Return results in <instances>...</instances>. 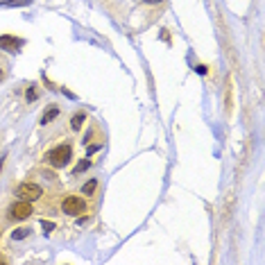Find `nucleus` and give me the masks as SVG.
<instances>
[{
    "instance_id": "obj_17",
    "label": "nucleus",
    "mask_w": 265,
    "mask_h": 265,
    "mask_svg": "<svg viewBox=\"0 0 265 265\" xmlns=\"http://www.w3.org/2000/svg\"><path fill=\"white\" fill-rule=\"evenodd\" d=\"M0 80H2V73H0Z\"/></svg>"
},
{
    "instance_id": "obj_11",
    "label": "nucleus",
    "mask_w": 265,
    "mask_h": 265,
    "mask_svg": "<svg viewBox=\"0 0 265 265\" xmlns=\"http://www.w3.org/2000/svg\"><path fill=\"white\" fill-rule=\"evenodd\" d=\"M12 236H14V240H23V238H27V236H30V229L20 227V229H16V231H14Z\"/></svg>"
},
{
    "instance_id": "obj_3",
    "label": "nucleus",
    "mask_w": 265,
    "mask_h": 265,
    "mask_svg": "<svg viewBox=\"0 0 265 265\" xmlns=\"http://www.w3.org/2000/svg\"><path fill=\"white\" fill-rule=\"evenodd\" d=\"M43 195V188L39 184H32V181H25V184L18 186V197L25 199V202H34Z\"/></svg>"
},
{
    "instance_id": "obj_15",
    "label": "nucleus",
    "mask_w": 265,
    "mask_h": 265,
    "mask_svg": "<svg viewBox=\"0 0 265 265\" xmlns=\"http://www.w3.org/2000/svg\"><path fill=\"white\" fill-rule=\"evenodd\" d=\"M98 150H100V145H91V147H88V154H93V152H98Z\"/></svg>"
},
{
    "instance_id": "obj_9",
    "label": "nucleus",
    "mask_w": 265,
    "mask_h": 265,
    "mask_svg": "<svg viewBox=\"0 0 265 265\" xmlns=\"http://www.w3.org/2000/svg\"><path fill=\"white\" fill-rule=\"evenodd\" d=\"M88 168H91V161H88V159H82L80 163L75 166L73 173H75V175H80V173H84V170H88Z\"/></svg>"
},
{
    "instance_id": "obj_4",
    "label": "nucleus",
    "mask_w": 265,
    "mask_h": 265,
    "mask_svg": "<svg viewBox=\"0 0 265 265\" xmlns=\"http://www.w3.org/2000/svg\"><path fill=\"white\" fill-rule=\"evenodd\" d=\"M9 213H12L14 220H25V218H30V215H32V204L23 199V202H18V204H14Z\"/></svg>"
},
{
    "instance_id": "obj_6",
    "label": "nucleus",
    "mask_w": 265,
    "mask_h": 265,
    "mask_svg": "<svg viewBox=\"0 0 265 265\" xmlns=\"http://www.w3.org/2000/svg\"><path fill=\"white\" fill-rule=\"evenodd\" d=\"M57 113H59V109L57 106H53V109H48L46 113H43V118H41V125H48L53 118H57Z\"/></svg>"
},
{
    "instance_id": "obj_8",
    "label": "nucleus",
    "mask_w": 265,
    "mask_h": 265,
    "mask_svg": "<svg viewBox=\"0 0 265 265\" xmlns=\"http://www.w3.org/2000/svg\"><path fill=\"white\" fill-rule=\"evenodd\" d=\"M84 118H87L84 113H75V116H73V120H71V127H73V129H80V127H82V123H84Z\"/></svg>"
},
{
    "instance_id": "obj_10",
    "label": "nucleus",
    "mask_w": 265,
    "mask_h": 265,
    "mask_svg": "<svg viewBox=\"0 0 265 265\" xmlns=\"http://www.w3.org/2000/svg\"><path fill=\"white\" fill-rule=\"evenodd\" d=\"M95 188H98V181H95V179H91L88 184H84L82 193H84V195H93V193H95Z\"/></svg>"
},
{
    "instance_id": "obj_16",
    "label": "nucleus",
    "mask_w": 265,
    "mask_h": 265,
    "mask_svg": "<svg viewBox=\"0 0 265 265\" xmlns=\"http://www.w3.org/2000/svg\"><path fill=\"white\" fill-rule=\"evenodd\" d=\"M145 2H152V5H154V2H161V0H145Z\"/></svg>"
},
{
    "instance_id": "obj_7",
    "label": "nucleus",
    "mask_w": 265,
    "mask_h": 265,
    "mask_svg": "<svg viewBox=\"0 0 265 265\" xmlns=\"http://www.w3.org/2000/svg\"><path fill=\"white\" fill-rule=\"evenodd\" d=\"M32 0H0V5H9V7H25Z\"/></svg>"
},
{
    "instance_id": "obj_13",
    "label": "nucleus",
    "mask_w": 265,
    "mask_h": 265,
    "mask_svg": "<svg viewBox=\"0 0 265 265\" xmlns=\"http://www.w3.org/2000/svg\"><path fill=\"white\" fill-rule=\"evenodd\" d=\"M25 98L30 100V102H32V100H36V91H34V88H27V93H25Z\"/></svg>"
},
{
    "instance_id": "obj_5",
    "label": "nucleus",
    "mask_w": 265,
    "mask_h": 265,
    "mask_svg": "<svg viewBox=\"0 0 265 265\" xmlns=\"http://www.w3.org/2000/svg\"><path fill=\"white\" fill-rule=\"evenodd\" d=\"M20 46H23V41L16 39V36H9V34H2V36H0V50H7V53H16Z\"/></svg>"
},
{
    "instance_id": "obj_14",
    "label": "nucleus",
    "mask_w": 265,
    "mask_h": 265,
    "mask_svg": "<svg viewBox=\"0 0 265 265\" xmlns=\"http://www.w3.org/2000/svg\"><path fill=\"white\" fill-rule=\"evenodd\" d=\"M195 71H197L199 75H206V66H197V68H195Z\"/></svg>"
},
{
    "instance_id": "obj_2",
    "label": "nucleus",
    "mask_w": 265,
    "mask_h": 265,
    "mask_svg": "<svg viewBox=\"0 0 265 265\" xmlns=\"http://www.w3.org/2000/svg\"><path fill=\"white\" fill-rule=\"evenodd\" d=\"M84 209H87V202L82 197H75V195H68L61 202V211L66 213V215H80V213H84Z\"/></svg>"
},
{
    "instance_id": "obj_12",
    "label": "nucleus",
    "mask_w": 265,
    "mask_h": 265,
    "mask_svg": "<svg viewBox=\"0 0 265 265\" xmlns=\"http://www.w3.org/2000/svg\"><path fill=\"white\" fill-rule=\"evenodd\" d=\"M41 227L46 229V233H50L54 229V225H53V222H48V220H41Z\"/></svg>"
},
{
    "instance_id": "obj_1",
    "label": "nucleus",
    "mask_w": 265,
    "mask_h": 265,
    "mask_svg": "<svg viewBox=\"0 0 265 265\" xmlns=\"http://www.w3.org/2000/svg\"><path fill=\"white\" fill-rule=\"evenodd\" d=\"M46 161L54 168L68 166V161H71V145H57L54 150H50L46 154Z\"/></svg>"
}]
</instances>
